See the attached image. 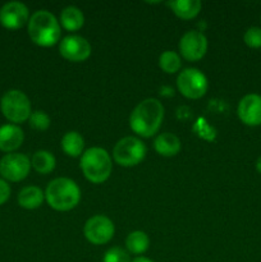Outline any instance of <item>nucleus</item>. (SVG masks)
I'll return each instance as SVG.
<instances>
[{
    "mask_svg": "<svg viewBox=\"0 0 261 262\" xmlns=\"http://www.w3.org/2000/svg\"><path fill=\"white\" fill-rule=\"evenodd\" d=\"M177 86L179 92L187 99L196 100L206 94L207 79L199 69L188 68L179 73L177 78Z\"/></svg>",
    "mask_w": 261,
    "mask_h": 262,
    "instance_id": "0eeeda50",
    "label": "nucleus"
},
{
    "mask_svg": "<svg viewBox=\"0 0 261 262\" xmlns=\"http://www.w3.org/2000/svg\"><path fill=\"white\" fill-rule=\"evenodd\" d=\"M81 169L90 182L104 183L112 174V159L104 148L91 147L82 154Z\"/></svg>",
    "mask_w": 261,
    "mask_h": 262,
    "instance_id": "20e7f679",
    "label": "nucleus"
},
{
    "mask_svg": "<svg viewBox=\"0 0 261 262\" xmlns=\"http://www.w3.org/2000/svg\"><path fill=\"white\" fill-rule=\"evenodd\" d=\"M125 246H127V250L130 253L141 255V253L146 252L148 250L150 239H148L147 234L145 232L136 230V232H132L130 234H128L127 239H125Z\"/></svg>",
    "mask_w": 261,
    "mask_h": 262,
    "instance_id": "412c9836",
    "label": "nucleus"
},
{
    "mask_svg": "<svg viewBox=\"0 0 261 262\" xmlns=\"http://www.w3.org/2000/svg\"><path fill=\"white\" fill-rule=\"evenodd\" d=\"M31 161L23 154H7L0 160V174L9 182H20L28 176Z\"/></svg>",
    "mask_w": 261,
    "mask_h": 262,
    "instance_id": "1a4fd4ad",
    "label": "nucleus"
},
{
    "mask_svg": "<svg viewBox=\"0 0 261 262\" xmlns=\"http://www.w3.org/2000/svg\"><path fill=\"white\" fill-rule=\"evenodd\" d=\"M59 53L69 61H84L91 55V45L82 36H67L59 43Z\"/></svg>",
    "mask_w": 261,
    "mask_h": 262,
    "instance_id": "9d476101",
    "label": "nucleus"
},
{
    "mask_svg": "<svg viewBox=\"0 0 261 262\" xmlns=\"http://www.w3.org/2000/svg\"><path fill=\"white\" fill-rule=\"evenodd\" d=\"M164 118V106L156 99H146L135 107L129 118V125L135 133L148 138L160 128Z\"/></svg>",
    "mask_w": 261,
    "mask_h": 262,
    "instance_id": "f257e3e1",
    "label": "nucleus"
},
{
    "mask_svg": "<svg viewBox=\"0 0 261 262\" xmlns=\"http://www.w3.org/2000/svg\"><path fill=\"white\" fill-rule=\"evenodd\" d=\"M83 233L86 239L92 245H105L114 235V224L104 215H95L86 222Z\"/></svg>",
    "mask_w": 261,
    "mask_h": 262,
    "instance_id": "6e6552de",
    "label": "nucleus"
},
{
    "mask_svg": "<svg viewBox=\"0 0 261 262\" xmlns=\"http://www.w3.org/2000/svg\"><path fill=\"white\" fill-rule=\"evenodd\" d=\"M104 262H130L127 251L120 247H113L104 255Z\"/></svg>",
    "mask_w": 261,
    "mask_h": 262,
    "instance_id": "b1692460",
    "label": "nucleus"
},
{
    "mask_svg": "<svg viewBox=\"0 0 261 262\" xmlns=\"http://www.w3.org/2000/svg\"><path fill=\"white\" fill-rule=\"evenodd\" d=\"M84 147V141L78 132H68L61 140V148L64 152L72 158H78L82 155Z\"/></svg>",
    "mask_w": 261,
    "mask_h": 262,
    "instance_id": "6ab92c4d",
    "label": "nucleus"
},
{
    "mask_svg": "<svg viewBox=\"0 0 261 262\" xmlns=\"http://www.w3.org/2000/svg\"><path fill=\"white\" fill-rule=\"evenodd\" d=\"M238 117L250 127L261 124V96L256 94L246 95L238 105Z\"/></svg>",
    "mask_w": 261,
    "mask_h": 262,
    "instance_id": "ddd939ff",
    "label": "nucleus"
},
{
    "mask_svg": "<svg viewBox=\"0 0 261 262\" xmlns=\"http://www.w3.org/2000/svg\"><path fill=\"white\" fill-rule=\"evenodd\" d=\"M30 124L31 127L35 128L36 130H46L50 125V118L45 112H33L30 117Z\"/></svg>",
    "mask_w": 261,
    "mask_h": 262,
    "instance_id": "5701e85b",
    "label": "nucleus"
},
{
    "mask_svg": "<svg viewBox=\"0 0 261 262\" xmlns=\"http://www.w3.org/2000/svg\"><path fill=\"white\" fill-rule=\"evenodd\" d=\"M31 165L33 166L37 173L40 174H49L54 170L55 168V158L49 151H37L33 154L32 160H31Z\"/></svg>",
    "mask_w": 261,
    "mask_h": 262,
    "instance_id": "aec40b11",
    "label": "nucleus"
},
{
    "mask_svg": "<svg viewBox=\"0 0 261 262\" xmlns=\"http://www.w3.org/2000/svg\"><path fill=\"white\" fill-rule=\"evenodd\" d=\"M44 199H45V193L38 187L30 186L25 187L19 192V194H18V204L23 209L33 210L42 205Z\"/></svg>",
    "mask_w": 261,
    "mask_h": 262,
    "instance_id": "f3484780",
    "label": "nucleus"
},
{
    "mask_svg": "<svg viewBox=\"0 0 261 262\" xmlns=\"http://www.w3.org/2000/svg\"><path fill=\"white\" fill-rule=\"evenodd\" d=\"M28 15V8L23 3L9 2L0 9V23L8 30H18L30 20Z\"/></svg>",
    "mask_w": 261,
    "mask_h": 262,
    "instance_id": "f8f14e48",
    "label": "nucleus"
},
{
    "mask_svg": "<svg viewBox=\"0 0 261 262\" xmlns=\"http://www.w3.org/2000/svg\"><path fill=\"white\" fill-rule=\"evenodd\" d=\"M25 140L23 130L18 125L5 124L0 127V150L13 152L20 147Z\"/></svg>",
    "mask_w": 261,
    "mask_h": 262,
    "instance_id": "4468645a",
    "label": "nucleus"
},
{
    "mask_svg": "<svg viewBox=\"0 0 261 262\" xmlns=\"http://www.w3.org/2000/svg\"><path fill=\"white\" fill-rule=\"evenodd\" d=\"M256 170H257L258 173H261V156L257 159V161H256Z\"/></svg>",
    "mask_w": 261,
    "mask_h": 262,
    "instance_id": "cd10ccee",
    "label": "nucleus"
},
{
    "mask_svg": "<svg viewBox=\"0 0 261 262\" xmlns=\"http://www.w3.org/2000/svg\"><path fill=\"white\" fill-rule=\"evenodd\" d=\"M60 23L67 31H77L83 26L84 17L77 7H67L61 10Z\"/></svg>",
    "mask_w": 261,
    "mask_h": 262,
    "instance_id": "a211bd4d",
    "label": "nucleus"
},
{
    "mask_svg": "<svg viewBox=\"0 0 261 262\" xmlns=\"http://www.w3.org/2000/svg\"><path fill=\"white\" fill-rule=\"evenodd\" d=\"M115 163L129 168L136 166L145 159L146 146L141 140L136 137H124L118 141L113 150Z\"/></svg>",
    "mask_w": 261,
    "mask_h": 262,
    "instance_id": "423d86ee",
    "label": "nucleus"
},
{
    "mask_svg": "<svg viewBox=\"0 0 261 262\" xmlns=\"http://www.w3.org/2000/svg\"><path fill=\"white\" fill-rule=\"evenodd\" d=\"M156 152L161 156H176L181 151V141L173 133H161L154 141Z\"/></svg>",
    "mask_w": 261,
    "mask_h": 262,
    "instance_id": "2eb2a0df",
    "label": "nucleus"
},
{
    "mask_svg": "<svg viewBox=\"0 0 261 262\" xmlns=\"http://www.w3.org/2000/svg\"><path fill=\"white\" fill-rule=\"evenodd\" d=\"M28 35L33 43L49 48L59 41L60 26L53 13L48 10H38L28 20Z\"/></svg>",
    "mask_w": 261,
    "mask_h": 262,
    "instance_id": "f03ea898",
    "label": "nucleus"
},
{
    "mask_svg": "<svg viewBox=\"0 0 261 262\" xmlns=\"http://www.w3.org/2000/svg\"><path fill=\"white\" fill-rule=\"evenodd\" d=\"M243 40L247 46L252 49L261 48V28L258 27H251L246 31Z\"/></svg>",
    "mask_w": 261,
    "mask_h": 262,
    "instance_id": "393cba45",
    "label": "nucleus"
},
{
    "mask_svg": "<svg viewBox=\"0 0 261 262\" xmlns=\"http://www.w3.org/2000/svg\"><path fill=\"white\" fill-rule=\"evenodd\" d=\"M168 5L177 17L186 20L196 17L202 7L200 0H174V2H169Z\"/></svg>",
    "mask_w": 261,
    "mask_h": 262,
    "instance_id": "dca6fc26",
    "label": "nucleus"
},
{
    "mask_svg": "<svg viewBox=\"0 0 261 262\" xmlns=\"http://www.w3.org/2000/svg\"><path fill=\"white\" fill-rule=\"evenodd\" d=\"M10 197V187L5 181L0 179V206L8 201Z\"/></svg>",
    "mask_w": 261,
    "mask_h": 262,
    "instance_id": "a878e982",
    "label": "nucleus"
},
{
    "mask_svg": "<svg viewBox=\"0 0 261 262\" xmlns=\"http://www.w3.org/2000/svg\"><path fill=\"white\" fill-rule=\"evenodd\" d=\"M45 199L56 211H69L79 204L81 191L72 179L56 178L49 183Z\"/></svg>",
    "mask_w": 261,
    "mask_h": 262,
    "instance_id": "7ed1b4c3",
    "label": "nucleus"
},
{
    "mask_svg": "<svg viewBox=\"0 0 261 262\" xmlns=\"http://www.w3.org/2000/svg\"><path fill=\"white\" fill-rule=\"evenodd\" d=\"M0 109L3 115L12 123L26 122L32 114L30 99L19 90L5 92L0 101Z\"/></svg>",
    "mask_w": 261,
    "mask_h": 262,
    "instance_id": "39448f33",
    "label": "nucleus"
},
{
    "mask_svg": "<svg viewBox=\"0 0 261 262\" xmlns=\"http://www.w3.org/2000/svg\"><path fill=\"white\" fill-rule=\"evenodd\" d=\"M181 58L174 51H164L159 58V66L165 73L173 74L181 68Z\"/></svg>",
    "mask_w": 261,
    "mask_h": 262,
    "instance_id": "4be33fe9",
    "label": "nucleus"
},
{
    "mask_svg": "<svg viewBox=\"0 0 261 262\" xmlns=\"http://www.w3.org/2000/svg\"><path fill=\"white\" fill-rule=\"evenodd\" d=\"M130 262H154V261L150 260V258L142 257V256H141V257H136L135 260H132Z\"/></svg>",
    "mask_w": 261,
    "mask_h": 262,
    "instance_id": "bb28decb",
    "label": "nucleus"
},
{
    "mask_svg": "<svg viewBox=\"0 0 261 262\" xmlns=\"http://www.w3.org/2000/svg\"><path fill=\"white\" fill-rule=\"evenodd\" d=\"M179 51L186 60H200L207 51L206 37L199 31H188L179 41Z\"/></svg>",
    "mask_w": 261,
    "mask_h": 262,
    "instance_id": "9b49d317",
    "label": "nucleus"
}]
</instances>
